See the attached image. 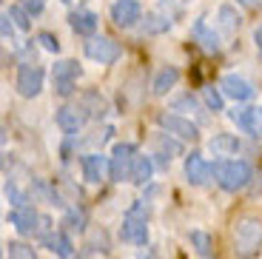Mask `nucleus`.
Masks as SVG:
<instances>
[{"mask_svg": "<svg viewBox=\"0 0 262 259\" xmlns=\"http://www.w3.org/2000/svg\"><path fill=\"white\" fill-rule=\"evenodd\" d=\"M259 117H262V109H259Z\"/></svg>", "mask_w": 262, "mask_h": 259, "instance_id": "79ce46f5", "label": "nucleus"}, {"mask_svg": "<svg viewBox=\"0 0 262 259\" xmlns=\"http://www.w3.org/2000/svg\"><path fill=\"white\" fill-rule=\"evenodd\" d=\"M256 117H259V109H231L228 111V120L236 125V128L248 131V134L259 137L256 134Z\"/></svg>", "mask_w": 262, "mask_h": 259, "instance_id": "6ab92c4d", "label": "nucleus"}, {"mask_svg": "<svg viewBox=\"0 0 262 259\" xmlns=\"http://www.w3.org/2000/svg\"><path fill=\"white\" fill-rule=\"evenodd\" d=\"M63 3H72V0H63Z\"/></svg>", "mask_w": 262, "mask_h": 259, "instance_id": "a19ab883", "label": "nucleus"}, {"mask_svg": "<svg viewBox=\"0 0 262 259\" xmlns=\"http://www.w3.org/2000/svg\"><path fill=\"white\" fill-rule=\"evenodd\" d=\"M171 26H174V20H171L168 14H163V12H148L143 17V23H140L143 34H163V32H168Z\"/></svg>", "mask_w": 262, "mask_h": 259, "instance_id": "aec40b11", "label": "nucleus"}, {"mask_svg": "<svg viewBox=\"0 0 262 259\" xmlns=\"http://www.w3.org/2000/svg\"><path fill=\"white\" fill-rule=\"evenodd\" d=\"M54 123H57V128L66 131V134H77V131L89 123V111L80 103L77 105H60L57 114H54Z\"/></svg>", "mask_w": 262, "mask_h": 259, "instance_id": "1a4fd4ad", "label": "nucleus"}, {"mask_svg": "<svg viewBox=\"0 0 262 259\" xmlns=\"http://www.w3.org/2000/svg\"><path fill=\"white\" fill-rule=\"evenodd\" d=\"M37 43H40V49H43V52H52V54L60 52V40L54 37L52 32H40L37 34Z\"/></svg>", "mask_w": 262, "mask_h": 259, "instance_id": "72a5a7b5", "label": "nucleus"}, {"mask_svg": "<svg viewBox=\"0 0 262 259\" xmlns=\"http://www.w3.org/2000/svg\"><path fill=\"white\" fill-rule=\"evenodd\" d=\"M17 3L26 9L29 14H40L43 9H46V3H43V0H17Z\"/></svg>", "mask_w": 262, "mask_h": 259, "instance_id": "e433bc0d", "label": "nucleus"}, {"mask_svg": "<svg viewBox=\"0 0 262 259\" xmlns=\"http://www.w3.org/2000/svg\"><path fill=\"white\" fill-rule=\"evenodd\" d=\"M157 123H160V128L168 131V134L177 137V140H191V143H194L196 137H200L196 123H191L188 117H183V114H168V111H163V114L157 117Z\"/></svg>", "mask_w": 262, "mask_h": 259, "instance_id": "0eeeda50", "label": "nucleus"}, {"mask_svg": "<svg viewBox=\"0 0 262 259\" xmlns=\"http://www.w3.org/2000/svg\"><path fill=\"white\" fill-rule=\"evenodd\" d=\"M216 20H220V26H223L225 32H236V29L243 26V17H239V12H236L231 3L216 9Z\"/></svg>", "mask_w": 262, "mask_h": 259, "instance_id": "393cba45", "label": "nucleus"}, {"mask_svg": "<svg viewBox=\"0 0 262 259\" xmlns=\"http://www.w3.org/2000/svg\"><path fill=\"white\" fill-rule=\"evenodd\" d=\"M9 17H12V20H14V26L23 29V32H26V29H32V14H29L26 9L20 6V3L9 6Z\"/></svg>", "mask_w": 262, "mask_h": 259, "instance_id": "c85d7f7f", "label": "nucleus"}, {"mask_svg": "<svg viewBox=\"0 0 262 259\" xmlns=\"http://www.w3.org/2000/svg\"><path fill=\"white\" fill-rule=\"evenodd\" d=\"M14 89H17L20 97H37L43 91V69L34 63H20L17 66V77H14Z\"/></svg>", "mask_w": 262, "mask_h": 259, "instance_id": "423d86ee", "label": "nucleus"}, {"mask_svg": "<svg viewBox=\"0 0 262 259\" xmlns=\"http://www.w3.org/2000/svg\"><path fill=\"white\" fill-rule=\"evenodd\" d=\"M203 97H205V105H208L211 111H223V105H225V94L220 89H214V85H205L203 89Z\"/></svg>", "mask_w": 262, "mask_h": 259, "instance_id": "c756f323", "label": "nucleus"}, {"mask_svg": "<svg viewBox=\"0 0 262 259\" xmlns=\"http://www.w3.org/2000/svg\"><path fill=\"white\" fill-rule=\"evenodd\" d=\"M191 34H194L196 43L203 46V52H208V54H216V52H220V34H216L214 29L205 26V17H196V20H194V29H191Z\"/></svg>", "mask_w": 262, "mask_h": 259, "instance_id": "2eb2a0df", "label": "nucleus"}, {"mask_svg": "<svg viewBox=\"0 0 262 259\" xmlns=\"http://www.w3.org/2000/svg\"><path fill=\"white\" fill-rule=\"evenodd\" d=\"M3 194H6V200L12 202L14 208H29V197L20 191L17 182H14L12 177H6V182H3Z\"/></svg>", "mask_w": 262, "mask_h": 259, "instance_id": "bb28decb", "label": "nucleus"}, {"mask_svg": "<svg viewBox=\"0 0 262 259\" xmlns=\"http://www.w3.org/2000/svg\"><path fill=\"white\" fill-rule=\"evenodd\" d=\"M239 6H245V9H254V6H259V0H236Z\"/></svg>", "mask_w": 262, "mask_h": 259, "instance_id": "58836bf2", "label": "nucleus"}, {"mask_svg": "<svg viewBox=\"0 0 262 259\" xmlns=\"http://www.w3.org/2000/svg\"><path fill=\"white\" fill-rule=\"evenodd\" d=\"M134 162H137V145L117 143V145H114V151H112V157H108V180H112V182L131 180Z\"/></svg>", "mask_w": 262, "mask_h": 259, "instance_id": "20e7f679", "label": "nucleus"}, {"mask_svg": "<svg viewBox=\"0 0 262 259\" xmlns=\"http://www.w3.org/2000/svg\"><path fill=\"white\" fill-rule=\"evenodd\" d=\"M0 34H3L6 43H12V37H14V20L9 17V12L0 14Z\"/></svg>", "mask_w": 262, "mask_h": 259, "instance_id": "f704fd0d", "label": "nucleus"}, {"mask_svg": "<svg viewBox=\"0 0 262 259\" xmlns=\"http://www.w3.org/2000/svg\"><path fill=\"white\" fill-rule=\"evenodd\" d=\"M157 145H160V151H157V162H160V165H168V162H171L168 154H180V143H174L171 134H160L157 137Z\"/></svg>", "mask_w": 262, "mask_h": 259, "instance_id": "a878e982", "label": "nucleus"}, {"mask_svg": "<svg viewBox=\"0 0 262 259\" xmlns=\"http://www.w3.org/2000/svg\"><path fill=\"white\" fill-rule=\"evenodd\" d=\"M191 245H194V251L200 253V256H208L211 251V236L205 231H191Z\"/></svg>", "mask_w": 262, "mask_h": 259, "instance_id": "7c9ffc66", "label": "nucleus"}, {"mask_svg": "<svg viewBox=\"0 0 262 259\" xmlns=\"http://www.w3.org/2000/svg\"><path fill=\"white\" fill-rule=\"evenodd\" d=\"M180 80V69L177 66H163L157 72V77H154V83H151V91H154V97H165L174 85H177Z\"/></svg>", "mask_w": 262, "mask_h": 259, "instance_id": "f3484780", "label": "nucleus"}, {"mask_svg": "<svg viewBox=\"0 0 262 259\" xmlns=\"http://www.w3.org/2000/svg\"><path fill=\"white\" fill-rule=\"evenodd\" d=\"M32 194L40 197V200H46L49 205L66 208V202H63V197H60V191L52 185V182H46V180H32Z\"/></svg>", "mask_w": 262, "mask_h": 259, "instance_id": "412c9836", "label": "nucleus"}, {"mask_svg": "<svg viewBox=\"0 0 262 259\" xmlns=\"http://www.w3.org/2000/svg\"><path fill=\"white\" fill-rule=\"evenodd\" d=\"M239 148H243V143H239V137L236 134H225V131H220V134H214L208 140V151L214 157H234V154H239Z\"/></svg>", "mask_w": 262, "mask_h": 259, "instance_id": "4468645a", "label": "nucleus"}, {"mask_svg": "<svg viewBox=\"0 0 262 259\" xmlns=\"http://www.w3.org/2000/svg\"><path fill=\"white\" fill-rule=\"evenodd\" d=\"M80 105H83V109L89 111V117H94V120H100V117L108 111V105H105V97L100 94V91H85L83 100H80Z\"/></svg>", "mask_w": 262, "mask_h": 259, "instance_id": "5701e85b", "label": "nucleus"}, {"mask_svg": "<svg viewBox=\"0 0 262 259\" xmlns=\"http://www.w3.org/2000/svg\"><path fill=\"white\" fill-rule=\"evenodd\" d=\"M80 74H83V69H80L77 60H57V63L52 66L54 80H77Z\"/></svg>", "mask_w": 262, "mask_h": 259, "instance_id": "b1692460", "label": "nucleus"}, {"mask_svg": "<svg viewBox=\"0 0 262 259\" xmlns=\"http://www.w3.org/2000/svg\"><path fill=\"white\" fill-rule=\"evenodd\" d=\"M63 225L69 228V231L83 233V231H85V211H83V208H66Z\"/></svg>", "mask_w": 262, "mask_h": 259, "instance_id": "cd10ccee", "label": "nucleus"}, {"mask_svg": "<svg viewBox=\"0 0 262 259\" xmlns=\"http://www.w3.org/2000/svg\"><path fill=\"white\" fill-rule=\"evenodd\" d=\"M43 245H46L52 253H57L60 259H72L74 256V245H72V240H69L66 231H52L46 240H43Z\"/></svg>", "mask_w": 262, "mask_h": 259, "instance_id": "a211bd4d", "label": "nucleus"}, {"mask_svg": "<svg viewBox=\"0 0 262 259\" xmlns=\"http://www.w3.org/2000/svg\"><path fill=\"white\" fill-rule=\"evenodd\" d=\"M220 91H223L225 97L236 100V103H248V100L254 97V85L245 77H239V74H225V77L220 80Z\"/></svg>", "mask_w": 262, "mask_h": 259, "instance_id": "ddd939ff", "label": "nucleus"}, {"mask_svg": "<svg viewBox=\"0 0 262 259\" xmlns=\"http://www.w3.org/2000/svg\"><path fill=\"white\" fill-rule=\"evenodd\" d=\"M97 23H100V17H97L94 12H89V9L69 14V26H72L77 34H83V37H94V32H97Z\"/></svg>", "mask_w": 262, "mask_h": 259, "instance_id": "dca6fc26", "label": "nucleus"}, {"mask_svg": "<svg viewBox=\"0 0 262 259\" xmlns=\"http://www.w3.org/2000/svg\"><path fill=\"white\" fill-rule=\"evenodd\" d=\"M80 168H83L85 182L97 185V182H103L105 177H108V157L97 154V151H92V154H83V157H80Z\"/></svg>", "mask_w": 262, "mask_h": 259, "instance_id": "f8f14e48", "label": "nucleus"}, {"mask_svg": "<svg viewBox=\"0 0 262 259\" xmlns=\"http://www.w3.org/2000/svg\"><path fill=\"white\" fill-rule=\"evenodd\" d=\"M151 174H154V160L145 154H137V162H134V171H131V182L134 185H148Z\"/></svg>", "mask_w": 262, "mask_h": 259, "instance_id": "4be33fe9", "label": "nucleus"}, {"mask_svg": "<svg viewBox=\"0 0 262 259\" xmlns=\"http://www.w3.org/2000/svg\"><path fill=\"white\" fill-rule=\"evenodd\" d=\"M6 222H12L14 231L20 236H37V225H40V214H34V208H14L6 214Z\"/></svg>", "mask_w": 262, "mask_h": 259, "instance_id": "9b49d317", "label": "nucleus"}, {"mask_svg": "<svg viewBox=\"0 0 262 259\" xmlns=\"http://www.w3.org/2000/svg\"><path fill=\"white\" fill-rule=\"evenodd\" d=\"M83 52H85V57L94 60V63H100V66H112V63H117V60H120L123 49H120V43H114L112 37H103V34L97 37V34H94V37L85 40Z\"/></svg>", "mask_w": 262, "mask_h": 259, "instance_id": "39448f33", "label": "nucleus"}, {"mask_svg": "<svg viewBox=\"0 0 262 259\" xmlns=\"http://www.w3.org/2000/svg\"><path fill=\"white\" fill-rule=\"evenodd\" d=\"M171 109L174 111H200V103H196V97L188 91V94H180V97L171 103Z\"/></svg>", "mask_w": 262, "mask_h": 259, "instance_id": "473e14b6", "label": "nucleus"}, {"mask_svg": "<svg viewBox=\"0 0 262 259\" xmlns=\"http://www.w3.org/2000/svg\"><path fill=\"white\" fill-rule=\"evenodd\" d=\"M211 177H214V165L205 162V157L200 154V151H191V154L185 157V180H188L191 185H208Z\"/></svg>", "mask_w": 262, "mask_h": 259, "instance_id": "9d476101", "label": "nucleus"}, {"mask_svg": "<svg viewBox=\"0 0 262 259\" xmlns=\"http://www.w3.org/2000/svg\"><path fill=\"white\" fill-rule=\"evenodd\" d=\"M137 259H157V253L151 251V248H145V251H140V256Z\"/></svg>", "mask_w": 262, "mask_h": 259, "instance_id": "4c0bfd02", "label": "nucleus"}, {"mask_svg": "<svg viewBox=\"0 0 262 259\" xmlns=\"http://www.w3.org/2000/svg\"><path fill=\"white\" fill-rule=\"evenodd\" d=\"M262 248V217L239 214L234 220V251L239 259H254Z\"/></svg>", "mask_w": 262, "mask_h": 259, "instance_id": "f257e3e1", "label": "nucleus"}, {"mask_svg": "<svg viewBox=\"0 0 262 259\" xmlns=\"http://www.w3.org/2000/svg\"><path fill=\"white\" fill-rule=\"evenodd\" d=\"M120 236L131 245H148V211L143 208V202H134L131 211L125 214Z\"/></svg>", "mask_w": 262, "mask_h": 259, "instance_id": "7ed1b4c3", "label": "nucleus"}, {"mask_svg": "<svg viewBox=\"0 0 262 259\" xmlns=\"http://www.w3.org/2000/svg\"><path fill=\"white\" fill-rule=\"evenodd\" d=\"M254 177V168H251V162L245 160H216L214 162V180L216 185L234 194V191H243L245 185L251 182Z\"/></svg>", "mask_w": 262, "mask_h": 259, "instance_id": "f03ea898", "label": "nucleus"}, {"mask_svg": "<svg viewBox=\"0 0 262 259\" xmlns=\"http://www.w3.org/2000/svg\"><path fill=\"white\" fill-rule=\"evenodd\" d=\"M108 14H112L114 26L131 29V26H137L140 20H143V6H140L137 0H114L112 9H108Z\"/></svg>", "mask_w": 262, "mask_h": 259, "instance_id": "6e6552de", "label": "nucleus"}, {"mask_svg": "<svg viewBox=\"0 0 262 259\" xmlns=\"http://www.w3.org/2000/svg\"><path fill=\"white\" fill-rule=\"evenodd\" d=\"M74 85H77V80H54V91H57L60 97H72L74 91Z\"/></svg>", "mask_w": 262, "mask_h": 259, "instance_id": "c9c22d12", "label": "nucleus"}, {"mask_svg": "<svg viewBox=\"0 0 262 259\" xmlns=\"http://www.w3.org/2000/svg\"><path fill=\"white\" fill-rule=\"evenodd\" d=\"M6 251H9V259H37L34 256V248L23 245V242H9Z\"/></svg>", "mask_w": 262, "mask_h": 259, "instance_id": "2f4dec72", "label": "nucleus"}, {"mask_svg": "<svg viewBox=\"0 0 262 259\" xmlns=\"http://www.w3.org/2000/svg\"><path fill=\"white\" fill-rule=\"evenodd\" d=\"M254 40H256V46H259V49H262V26H259V29H256V32H254Z\"/></svg>", "mask_w": 262, "mask_h": 259, "instance_id": "ea45409f", "label": "nucleus"}]
</instances>
